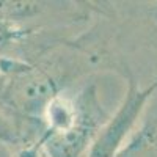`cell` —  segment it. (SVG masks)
<instances>
[{
	"label": "cell",
	"instance_id": "4",
	"mask_svg": "<svg viewBox=\"0 0 157 157\" xmlns=\"http://www.w3.org/2000/svg\"><path fill=\"white\" fill-rule=\"evenodd\" d=\"M116 157H157V115L134 130Z\"/></svg>",
	"mask_w": 157,
	"mask_h": 157
},
{
	"label": "cell",
	"instance_id": "3",
	"mask_svg": "<svg viewBox=\"0 0 157 157\" xmlns=\"http://www.w3.org/2000/svg\"><path fill=\"white\" fill-rule=\"evenodd\" d=\"M57 94L52 78L36 71L24 72L10 86V99L13 105L24 113L39 116L41 120L46 107Z\"/></svg>",
	"mask_w": 157,
	"mask_h": 157
},
{
	"label": "cell",
	"instance_id": "2",
	"mask_svg": "<svg viewBox=\"0 0 157 157\" xmlns=\"http://www.w3.org/2000/svg\"><path fill=\"white\" fill-rule=\"evenodd\" d=\"M155 88L157 82L148 88H138L134 80H130L124 99L118 105L116 112L110 115L107 123L101 127L86 157H116L120 154L129 137L134 134L135 126L146 110Z\"/></svg>",
	"mask_w": 157,
	"mask_h": 157
},
{
	"label": "cell",
	"instance_id": "1",
	"mask_svg": "<svg viewBox=\"0 0 157 157\" xmlns=\"http://www.w3.org/2000/svg\"><path fill=\"white\" fill-rule=\"evenodd\" d=\"M110 115L102 107L96 85L83 86L75 96L57 94L44 110L46 157H86L91 143Z\"/></svg>",
	"mask_w": 157,
	"mask_h": 157
}]
</instances>
